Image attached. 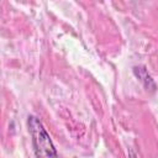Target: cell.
I'll return each mask as SVG.
<instances>
[{
  "label": "cell",
  "instance_id": "1",
  "mask_svg": "<svg viewBox=\"0 0 158 158\" xmlns=\"http://www.w3.org/2000/svg\"><path fill=\"white\" fill-rule=\"evenodd\" d=\"M27 126L32 139L33 151L37 158H58L57 149L38 117L30 115L27 117Z\"/></svg>",
  "mask_w": 158,
  "mask_h": 158
},
{
  "label": "cell",
  "instance_id": "2",
  "mask_svg": "<svg viewBox=\"0 0 158 158\" xmlns=\"http://www.w3.org/2000/svg\"><path fill=\"white\" fill-rule=\"evenodd\" d=\"M133 74L139 79V81L143 84V86L147 90H154L156 89V83L152 79V77L148 74L147 69L144 65H138L133 68Z\"/></svg>",
  "mask_w": 158,
  "mask_h": 158
},
{
  "label": "cell",
  "instance_id": "3",
  "mask_svg": "<svg viewBox=\"0 0 158 158\" xmlns=\"http://www.w3.org/2000/svg\"><path fill=\"white\" fill-rule=\"evenodd\" d=\"M128 158H138V157H137V154H136L131 148L128 149Z\"/></svg>",
  "mask_w": 158,
  "mask_h": 158
}]
</instances>
